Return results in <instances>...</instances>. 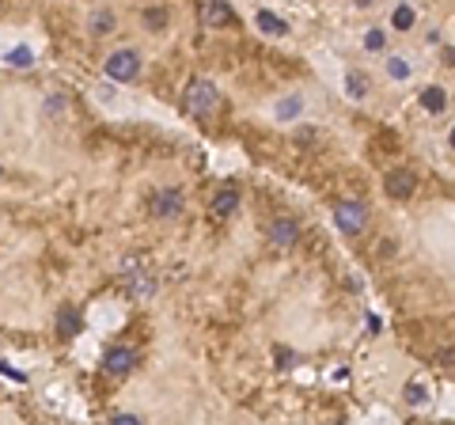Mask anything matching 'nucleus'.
<instances>
[{"mask_svg": "<svg viewBox=\"0 0 455 425\" xmlns=\"http://www.w3.org/2000/svg\"><path fill=\"white\" fill-rule=\"evenodd\" d=\"M8 61H12V65H19V69H27L34 61V53L27 46H19V49H12V53H8Z\"/></svg>", "mask_w": 455, "mask_h": 425, "instance_id": "a211bd4d", "label": "nucleus"}, {"mask_svg": "<svg viewBox=\"0 0 455 425\" xmlns=\"http://www.w3.org/2000/svg\"><path fill=\"white\" fill-rule=\"evenodd\" d=\"M452 148H455V130H452Z\"/></svg>", "mask_w": 455, "mask_h": 425, "instance_id": "393cba45", "label": "nucleus"}, {"mask_svg": "<svg viewBox=\"0 0 455 425\" xmlns=\"http://www.w3.org/2000/svg\"><path fill=\"white\" fill-rule=\"evenodd\" d=\"M300 114V99H284V103H277V118H281V122H288V118H296Z\"/></svg>", "mask_w": 455, "mask_h": 425, "instance_id": "f3484780", "label": "nucleus"}, {"mask_svg": "<svg viewBox=\"0 0 455 425\" xmlns=\"http://www.w3.org/2000/svg\"><path fill=\"white\" fill-rule=\"evenodd\" d=\"M391 23H395L398 31H410V27H414V8H410V4H398L395 16H391Z\"/></svg>", "mask_w": 455, "mask_h": 425, "instance_id": "dca6fc26", "label": "nucleus"}, {"mask_svg": "<svg viewBox=\"0 0 455 425\" xmlns=\"http://www.w3.org/2000/svg\"><path fill=\"white\" fill-rule=\"evenodd\" d=\"M387 73L395 76V80H406V76H410V65H406L402 58H391V61H387Z\"/></svg>", "mask_w": 455, "mask_h": 425, "instance_id": "6ab92c4d", "label": "nucleus"}, {"mask_svg": "<svg viewBox=\"0 0 455 425\" xmlns=\"http://www.w3.org/2000/svg\"><path fill=\"white\" fill-rule=\"evenodd\" d=\"M217 103H220V91L212 88L209 80H194V84L186 88V95H182V106H186V114H194V118L212 114V110H217Z\"/></svg>", "mask_w": 455, "mask_h": 425, "instance_id": "f257e3e1", "label": "nucleus"}, {"mask_svg": "<svg viewBox=\"0 0 455 425\" xmlns=\"http://www.w3.org/2000/svg\"><path fill=\"white\" fill-rule=\"evenodd\" d=\"M357 4H360V8H368V4H372V0H357Z\"/></svg>", "mask_w": 455, "mask_h": 425, "instance_id": "b1692460", "label": "nucleus"}, {"mask_svg": "<svg viewBox=\"0 0 455 425\" xmlns=\"http://www.w3.org/2000/svg\"><path fill=\"white\" fill-rule=\"evenodd\" d=\"M334 221H338L341 232L357 236V232H365V224H368V209L360 202H341L338 209H334Z\"/></svg>", "mask_w": 455, "mask_h": 425, "instance_id": "7ed1b4c3", "label": "nucleus"}, {"mask_svg": "<svg viewBox=\"0 0 455 425\" xmlns=\"http://www.w3.org/2000/svg\"><path fill=\"white\" fill-rule=\"evenodd\" d=\"M277 357H281V361H277V365H281V368H288V365H296V353H277Z\"/></svg>", "mask_w": 455, "mask_h": 425, "instance_id": "5701e85b", "label": "nucleus"}, {"mask_svg": "<svg viewBox=\"0 0 455 425\" xmlns=\"http://www.w3.org/2000/svg\"><path fill=\"white\" fill-rule=\"evenodd\" d=\"M137 422H140L137 414H118V417H114V425H137Z\"/></svg>", "mask_w": 455, "mask_h": 425, "instance_id": "4be33fe9", "label": "nucleus"}, {"mask_svg": "<svg viewBox=\"0 0 455 425\" xmlns=\"http://www.w3.org/2000/svg\"><path fill=\"white\" fill-rule=\"evenodd\" d=\"M269 239H273L277 247H293L296 239H300V224L288 221V217H277V221L269 224Z\"/></svg>", "mask_w": 455, "mask_h": 425, "instance_id": "6e6552de", "label": "nucleus"}, {"mask_svg": "<svg viewBox=\"0 0 455 425\" xmlns=\"http://www.w3.org/2000/svg\"><path fill=\"white\" fill-rule=\"evenodd\" d=\"M345 91H349L353 99H365L368 95V76L365 73H349L345 76Z\"/></svg>", "mask_w": 455, "mask_h": 425, "instance_id": "2eb2a0df", "label": "nucleus"}, {"mask_svg": "<svg viewBox=\"0 0 455 425\" xmlns=\"http://www.w3.org/2000/svg\"><path fill=\"white\" fill-rule=\"evenodd\" d=\"M236 209H239V190L236 186H224L217 197H212V212H217V217H236Z\"/></svg>", "mask_w": 455, "mask_h": 425, "instance_id": "1a4fd4ad", "label": "nucleus"}, {"mask_svg": "<svg viewBox=\"0 0 455 425\" xmlns=\"http://www.w3.org/2000/svg\"><path fill=\"white\" fill-rule=\"evenodd\" d=\"M421 106L429 110V114H440L447 106V95H444V88H436V84H429V88H421Z\"/></svg>", "mask_w": 455, "mask_h": 425, "instance_id": "9b49d317", "label": "nucleus"}, {"mask_svg": "<svg viewBox=\"0 0 455 425\" xmlns=\"http://www.w3.org/2000/svg\"><path fill=\"white\" fill-rule=\"evenodd\" d=\"M254 23H258V31H262V34H273V38L288 34V23H284L281 16H273V12H266V8H262L258 16H254Z\"/></svg>", "mask_w": 455, "mask_h": 425, "instance_id": "9d476101", "label": "nucleus"}, {"mask_svg": "<svg viewBox=\"0 0 455 425\" xmlns=\"http://www.w3.org/2000/svg\"><path fill=\"white\" fill-rule=\"evenodd\" d=\"M103 368L110 372V376H130L133 368H137V353L125 350V345H114V350H106Z\"/></svg>", "mask_w": 455, "mask_h": 425, "instance_id": "423d86ee", "label": "nucleus"}, {"mask_svg": "<svg viewBox=\"0 0 455 425\" xmlns=\"http://www.w3.org/2000/svg\"><path fill=\"white\" fill-rule=\"evenodd\" d=\"M140 73V53L137 49H114L106 58V76L110 80H137Z\"/></svg>", "mask_w": 455, "mask_h": 425, "instance_id": "f03ea898", "label": "nucleus"}, {"mask_svg": "<svg viewBox=\"0 0 455 425\" xmlns=\"http://www.w3.org/2000/svg\"><path fill=\"white\" fill-rule=\"evenodd\" d=\"M57 330H61V338H73L76 330H80V319H76L73 308H61V315H57Z\"/></svg>", "mask_w": 455, "mask_h": 425, "instance_id": "ddd939ff", "label": "nucleus"}, {"mask_svg": "<svg viewBox=\"0 0 455 425\" xmlns=\"http://www.w3.org/2000/svg\"><path fill=\"white\" fill-rule=\"evenodd\" d=\"M182 212V190H160V194L152 197V217L156 221H175Z\"/></svg>", "mask_w": 455, "mask_h": 425, "instance_id": "39448f33", "label": "nucleus"}, {"mask_svg": "<svg viewBox=\"0 0 455 425\" xmlns=\"http://www.w3.org/2000/svg\"><path fill=\"white\" fill-rule=\"evenodd\" d=\"M406 402L421 406V402H425V387H421V384H406Z\"/></svg>", "mask_w": 455, "mask_h": 425, "instance_id": "412c9836", "label": "nucleus"}, {"mask_svg": "<svg viewBox=\"0 0 455 425\" xmlns=\"http://www.w3.org/2000/svg\"><path fill=\"white\" fill-rule=\"evenodd\" d=\"M365 46L376 53V49H383V46H387V34H383V31H376V27H372V31L365 34Z\"/></svg>", "mask_w": 455, "mask_h": 425, "instance_id": "aec40b11", "label": "nucleus"}, {"mask_svg": "<svg viewBox=\"0 0 455 425\" xmlns=\"http://www.w3.org/2000/svg\"><path fill=\"white\" fill-rule=\"evenodd\" d=\"M140 19H145V27H148V31H163V27L171 23L167 8H145V12H140Z\"/></svg>", "mask_w": 455, "mask_h": 425, "instance_id": "4468645a", "label": "nucleus"}, {"mask_svg": "<svg viewBox=\"0 0 455 425\" xmlns=\"http://www.w3.org/2000/svg\"><path fill=\"white\" fill-rule=\"evenodd\" d=\"M197 19H201V27L220 31V27H228L232 19H236V12L228 8L224 0H201V4H197Z\"/></svg>", "mask_w": 455, "mask_h": 425, "instance_id": "20e7f679", "label": "nucleus"}, {"mask_svg": "<svg viewBox=\"0 0 455 425\" xmlns=\"http://www.w3.org/2000/svg\"><path fill=\"white\" fill-rule=\"evenodd\" d=\"M383 190H387V197L402 202V197H410L417 190V179H414V171H391L387 179H383Z\"/></svg>", "mask_w": 455, "mask_h": 425, "instance_id": "0eeeda50", "label": "nucleus"}, {"mask_svg": "<svg viewBox=\"0 0 455 425\" xmlns=\"http://www.w3.org/2000/svg\"><path fill=\"white\" fill-rule=\"evenodd\" d=\"M88 27H91V34H110L114 27H118V19H114V12H106V8H99V12H91V19H88Z\"/></svg>", "mask_w": 455, "mask_h": 425, "instance_id": "f8f14e48", "label": "nucleus"}]
</instances>
